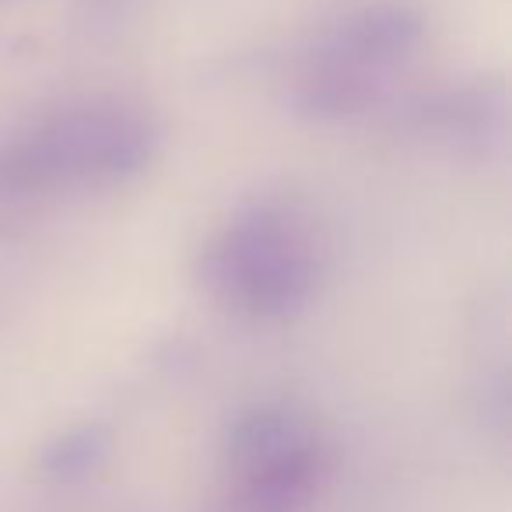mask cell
<instances>
[{"mask_svg": "<svg viewBox=\"0 0 512 512\" xmlns=\"http://www.w3.org/2000/svg\"><path fill=\"white\" fill-rule=\"evenodd\" d=\"M162 151V127L141 109L74 106L0 148V197L137 179Z\"/></svg>", "mask_w": 512, "mask_h": 512, "instance_id": "obj_1", "label": "cell"}, {"mask_svg": "<svg viewBox=\"0 0 512 512\" xmlns=\"http://www.w3.org/2000/svg\"><path fill=\"white\" fill-rule=\"evenodd\" d=\"M113 453V432L106 425H74L46 442L39 453V474L53 484H78L106 467Z\"/></svg>", "mask_w": 512, "mask_h": 512, "instance_id": "obj_8", "label": "cell"}, {"mask_svg": "<svg viewBox=\"0 0 512 512\" xmlns=\"http://www.w3.org/2000/svg\"><path fill=\"white\" fill-rule=\"evenodd\" d=\"M421 39H425V18L418 8L404 0H379L337 22L316 46L313 64L386 74L411 57Z\"/></svg>", "mask_w": 512, "mask_h": 512, "instance_id": "obj_3", "label": "cell"}, {"mask_svg": "<svg viewBox=\"0 0 512 512\" xmlns=\"http://www.w3.org/2000/svg\"><path fill=\"white\" fill-rule=\"evenodd\" d=\"M313 428L281 404H256L249 411H242L239 418L228 425L225 432V460L232 470L246 474L256 463L271 460V456L292 449L295 442L309 439Z\"/></svg>", "mask_w": 512, "mask_h": 512, "instance_id": "obj_7", "label": "cell"}, {"mask_svg": "<svg viewBox=\"0 0 512 512\" xmlns=\"http://www.w3.org/2000/svg\"><path fill=\"white\" fill-rule=\"evenodd\" d=\"M383 95V74L351 71V67L309 64L292 92V106L313 123H337L372 109Z\"/></svg>", "mask_w": 512, "mask_h": 512, "instance_id": "obj_5", "label": "cell"}, {"mask_svg": "<svg viewBox=\"0 0 512 512\" xmlns=\"http://www.w3.org/2000/svg\"><path fill=\"white\" fill-rule=\"evenodd\" d=\"M232 512H302L323 481V446L316 435L249 467Z\"/></svg>", "mask_w": 512, "mask_h": 512, "instance_id": "obj_4", "label": "cell"}, {"mask_svg": "<svg viewBox=\"0 0 512 512\" xmlns=\"http://www.w3.org/2000/svg\"><path fill=\"white\" fill-rule=\"evenodd\" d=\"M200 281L235 316L292 320L320 288V249L292 207L256 200L204 246Z\"/></svg>", "mask_w": 512, "mask_h": 512, "instance_id": "obj_2", "label": "cell"}, {"mask_svg": "<svg viewBox=\"0 0 512 512\" xmlns=\"http://www.w3.org/2000/svg\"><path fill=\"white\" fill-rule=\"evenodd\" d=\"M425 130H435L453 144H484L502 134L505 92L498 85H467L442 92L418 109Z\"/></svg>", "mask_w": 512, "mask_h": 512, "instance_id": "obj_6", "label": "cell"}]
</instances>
